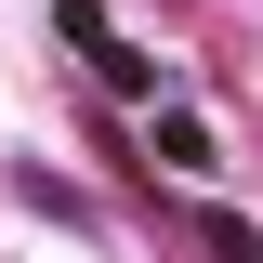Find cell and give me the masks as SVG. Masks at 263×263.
<instances>
[{
    "label": "cell",
    "mask_w": 263,
    "mask_h": 263,
    "mask_svg": "<svg viewBox=\"0 0 263 263\" xmlns=\"http://www.w3.org/2000/svg\"><path fill=\"white\" fill-rule=\"evenodd\" d=\"M92 66H105V92H158V66L132 53V40H119V27H105V40H92Z\"/></svg>",
    "instance_id": "1"
},
{
    "label": "cell",
    "mask_w": 263,
    "mask_h": 263,
    "mask_svg": "<svg viewBox=\"0 0 263 263\" xmlns=\"http://www.w3.org/2000/svg\"><path fill=\"white\" fill-rule=\"evenodd\" d=\"M197 237H211V250H224V263H263V237L237 224V211H197Z\"/></svg>",
    "instance_id": "2"
}]
</instances>
